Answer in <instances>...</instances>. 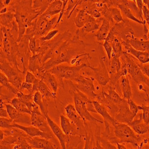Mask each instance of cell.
I'll list each match as a JSON object with an SVG mask.
<instances>
[{
    "instance_id": "obj_3",
    "label": "cell",
    "mask_w": 149,
    "mask_h": 149,
    "mask_svg": "<svg viewBox=\"0 0 149 149\" xmlns=\"http://www.w3.org/2000/svg\"><path fill=\"white\" fill-rule=\"evenodd\" d=\"M68 85L69 86V93L73 98L74 107L84 121L85 122H87V121H88L95 124H97V123H104L103 120L98 119L93 116L86 107V104L91 102L93 100H91L87 95L80 91L76 87L73 81H68Z\"/></svg>"
},
{
    "instance_id": "obj_30",
    "label": "cell",
    "mask_w": 149,
    "mask_h": 149,
    "mask_svg": "<svg viewBox=\"0 0 149 149\" xmlns=\"http://www.w3.org/2000/svg\"><path fill=\"white\" fill-rule=\"evenodd\" d=\"M116 7L118 8L120 10L121 13H122V15L125 17H127V19L131 20L135 22L138 23L139 24H141L143 26L146 24V23H144L141 20L136 18L134 15V14L132 13V12L131 11V10L127 6H125L122 3V0H118V4Z\"/></svg>"
},
{
    "instance_id": "obj_55",
    "label": "cell",
    "mask_w": 149,
    "mask_h": 149,
    "mask_svg": "<svg viewBox=\"0 0 149 149\" xmlns=\"http://www.w3.org/2000/svg\"><path fill=\"white\" fill-rule=\"evenodd\" d=\"M142 12H143L144 19L146 21V24L148 26L149 25V10L147 8V7L144 4L143 7Z\"/></svg>"
},
{
    "instance_id": "obj_17",
    "label": "cell",
    "mask_w": 149,
    "mask_h": 149,
    "mask_svg": "<svg viewBox=\"0 0 149 149\" xmlns=\"http://www.w3.org/2000/svg\"><path fill=\"white\" fill-rule=\"evenodd\" d=\"M122 47L124 48V52L133 56L136 60H139L142 64L149 63V53L147 52H140L132 48L129 43L127 42H122Z\"/></svg>"
},
{
    "instance_id": "obj_35",
    "label": "cell",
    "mask_w": 149,
    "mask_h": 149,
    "mask_svg": "<svg viewBox=\"0 0 149 149\" xmlns=\"http://www.w3.org/2000/svg\"><path fill=\"white\" fill-rule=\"evenodd\" d=\"M122 3L124 4H125V6H127L131 10V11L132 12V13L134 14V15L136 18H137L139 20H141L144 23H146V21L144 19L142 11H141L139 9L137 6H136L135 1H128V0H122Z\"/></svg>"
},
{
    "instance_id": "obj_38",
    "label": "cell",
    "mask_w": 149,
    "mask_h": 149,
    "mask_svg": "<svg viewBox=\"0 0 149 149\" xmlns=\"http://www.w3.org/2000/svg\"><path fill=\"white\" fill-rule=\"evenodd\" d=\"M0 19H1V26L10 28L12 26L13 22L15 20V13L8 10L6 13L1 15Z\"/></svg>"
},
{
    "instance_id": "obj_22",
    "label": "cell",
    "mask_w": 149,
    "mask_h": 149,
    "mask_svg": "<svg viewBox=\"0 0 149 149\" xmlns=\"http://www.w3.org/2000/svg\"><path fill=\"white\" fill-rule=\"evenodd\" d=\"M103 17L107 19L110 23L112 24V26L116 23H119L125 20L122 17L120 10L117 7L109 8L108 11Z\"/></svg>"
},
{
    "instance_id": "obj_19",
    "label": "cell",
    "mask_w": 149,
    "mask_h": 149,
    "mask_svg": "<svg viewBox=\"0 0 149 149\" xmlns=\"http://www.w3.org/2000/svg\"><path fill=\"white\" fill-rule=\"evenodd\" d=\"M102 19L103 17L100 19H95L90 16L84 26L81 29V31L79 29V36L81 35V36L84 37L88 33L93 32L97 30L98 31L102 24Z\"/></svg>"
},
{
    "instance_id": "obj_9",
    "label": "cell",
    "mask_w": 149,
    "mask_h": 149,
    "mask_svg": "<svg viewBox=\"0 0 149 149\" xmlns=\"http://www.w3.org/2000/svg\"><path fill=\"white\" fill-rule=\"evenodd\" d=\"M31 119L32 126L38 128L45 133L54 135L48 125L46 117L42 115L38 105L32 110Z\"/></svg>"
},
{
    "instance_id": "obj_44",
    "label": "cell",
    "mask_w": 149,
    "mask_h": 149,
    "mask_svg": "<svg viewBox=\"0 0 149 149\" xmlns=\"http://www.w3.org/2000/svg\"><path fill=\"white\" fill-rule=\"evenodd\" d=\"M17 145L19 149H34L27 141L24 136H20L17 139Z\"/></svg>"
},
{
    "instance_id": "obj_56",
    "label": "cell",
    "mask_w": 149,
    "mask_h": 149,
    "mask_svg": "<svg viewBox=\"0 0 149 149\" xmlns=\"http://www.w3.org/2000/svg\"><path fill=\"white\" fill-rule=\"evenodd\" d=\"M135 2H136V6H137L139 9L141 11H142L143 7V6H144L143 1H142V0H136ZM142 13H143V12H142Z\"/></svg>"
},
{
    "instance_id": "obj_13",
    "label": "cell",
    "mask_w": 149,
    "mask_h": 149,
    "mask_svg": "<svg viewBox=\"0 0 149 149\" xmlns=\"http://www.w3.org/2000/svg\"><path fill=\"white\" fill-rule=\"evenodd\" d=\"M6 106L10 118L13 120L14 123L31 125V115L20 112L10 104H6Z\"/></svg>"
},
{
    "instance_id": "obj_7",
    "label": "cell",
    "mask_w": 149,
    "mask_h": 149,
    "mask_svg": "<svg viewBox=\"0 0 149 149\" xmlns=\"http://www.w3.org/2000/svg\"><path fill=\"white\" fill-rule=\"evenodd\" d=\"M122 56L127 62L128 74L137 85H143L149 88V79L142 72L138 65L136 63L134 57L125 52Z\"/></svg>"
},
{
    "instance_id": "obj_16",
    "label": "cell",
    "mask_w": 149,
    "mask_h": 149,
    "mask_svg": "<svg viewBox=\"0 0 149 149\" xmlns=\"http://www.w3.org/2000/svg\"><path fill=\"white\" fill-rule=\"evenodd\" d=\"M27 141L34 149H57L56 145L50 141L40 136L26 137Z\"/></svg>"
},
{
    "instance_id": "obj_1",
    "label": "cell",
    "mask_w": 149,
    "mask_h": 149,
    "mask_svg": "<svg viewBox=\"0 0 149 149\" xmlns=\"http://www.w3.org/2000/svg\"><path fill=\"white\" fill-rule=\"evenodd\" d=\"M85 47L78 29L73 38L64 41L56 49L53 58L42 65L41 70L45 72L63 63L71 66H81L82 57L90 54L85 52Z\"/></svg>"
},
{
    "instance_id": "obj_6",
    "label": "cell",
    "mask_w": 149,
    "mask_h": 149,
    "mask_svg": "<svg viewBox=\"0 0 149 149\" xmlns=\"http://www.w3.org/2000/svg\"><path fill=\"white\" fill-rule=\"evenodd\" d=\"M0 70L7 77L9 82L13 85L15 88L20 90L22 83L23 82V77L25 75L21 70H17L13 66L11 65L7 59L0 54Z\"/></svg>"
},
{
    "instance_id": "obj_46",
    "label": "cell",
    "mask_w": 149,
    "mask_h": 149,
    "mask_svg": "<svg viewBox=\"0 0 149 149\" xmlns=\"http://www.w3.org/2000/svg\"><path fill=\"white\" fill-rule=\"evenodd\" d=\"M86 126V125H85ZM86 134L85 136V146L84 149H93V138L91 137V135L88 133V131L86 128Z\"/></svg>"
},
{
    "instance_id": "obj_8",
    "label": "cell",
    "mask_w": 149,
    "mask_h": 149,
    "mask_svg": "<svg viewBox=\"0 0 149 149\" xmlns=\"http://www.w3.org/2000/svg\"><path fill=\"white\" fill-rule=\"evenodd\" d=\"M94 78H86L79 75L73 82H74L76 87L82 93L87 95L91 100H96L97 94L94 84Z\"/></svg>"
},
{
    "instance_id": "obj_59",
    "label": "cell",
    "mask_w": 149,
    "mask_h": 149,
    "mask_svg": "<svg viewBox=\"0 0 149 149\" xmlns=\"http://www.w3.org/2000/svg\"><path fill=\"white\" fill-rule=\"evenodd\" d=\"M4 136H4V134L3 132V131L1 130V131H0V140H1V141L4 140Z\"/></svg>"
},
{
    "instance_id": "obj_26",
    "label": "cell",
    "mask_w": 149,
    "mask_h": 149,
    "mask_svg": "<svg viewBox=\"0 0 149 149\" xmlns=\"http://www.w3.org/2000/svg\"><path fill=\"white\" fill-rule=\"evenodd\" d=\"M127 42L129 43V44L136 50L149 53V40L146 41L143 38L140 39L134 36L130 39Z\"/></svg>"
},
{
    "instance_id": "obj_61",
    "label": "cell",
    "mask_w": 149,
    "mask_h": 149,
    "mask_svg": "<svg viewBox=\"0 0 149 149\" xmlns=\"http://www.w3.org/2000/svg\"><path fill=\"white\" fill-rule=\"evenodd\" d=\"M148 35H147V39H148V40H149V25L148 26Z\"/></svg>"
},
{
    "instance_id": "obj_36",
    "label": "cell",
    "mask_w": 149,
    "mask_h": 149,
    "mask_svg": "<svg viewBox=\"0 0 149 149\" xmlns=\"http://www.w3.org/2000/svg\"><path fill=\"white\" fill-rule=\"evenodd\" d=\"M0 84H1V88L5 87L10 93L16 95L17 93L19 91L16 88L12 85L8 81L7 77L5 74L1 72L0 73Z\"/></svg>"
},
{
    "instance_id": "obj_11",
    "label": "cell",
    "mask_w": 149,
    "mask_h": 149,
    "mask_svg": "<svg viewBox=\"0 0 149 149\" xmlns=\"http://www.w3.org/2000/svg\"><path fill=\"white\" fill-rule=\"evenodd\" d=\"M94 72V78L97 83L102 86H105L109 84L110 78L107 68L102 57H99V65L97 68L90 67Z\"/></svg>"
},
{
    "instance_id": "obj_12",
    "label": "cell",
    "mask_w": 149,
    "mask_h": 149,
    "mask_svg": "<svg viewBox=\"0 0 149 149\" xmlns=\"http://www.w3.org/2000/svg\"><path fill=\"white\" fill-rule=\"evenodd\" d=\"M46 118L52 132L59 141L61 149H67V145H68L69 143L70 136L66 135L62 129L60 128L57 124L56 123V122L52 119L48 115L46 116Z\"/></svg>"
},
{
    "instance_id": "obj_52",
    "label": "cell",
    "mask_w": 149,
    "mask_h": 149,
    "mask_svg": "<svg viewBox=\"0 0 149 149\" xmlns=\"http://www.w3.org/2000/svg\"><path fill=\"white\" fill-rule=\"evenodd\" d=\"M102 45L104 48L105 49L108 59L109 60V61H110L111 58V53H112V47H111V44L108 43L106 41H104Z\"/></svg>"
},
{
    "instance_id": "obj_33",
    "label": "cell",
    "mask_w": 149,
    "mask_h": 149,
    "mask_svg": "<svg viewBox=\"0 0 149 149\" xmlns=\"http://www.w3.org/2000/svg\"><path fill=\"white\" fill-rule=\"evenodd\" d=\"M38 91L42 94L43 97L47 99L48 101L50 100L51 99H53V100H54L56 99L57 93L52 91L42 80H40V81L38 85Z\"/></svg>"
},
{
    "instance_id": "obj_40",
    "label": "cell",
    "mask_w": 149,
    "mask_h": 149,
    "mask_svg": "<svg viewBox=\"0 0 149 149\" xmlns=\"http://www.w3.org/2000/svg\"><path fill=\"white\" fill-rule=\"evenodd\" d=\"M81 0H69L68 3V8L65 10V15L67 17L68 19H69L73 14V11L75 10L78 6L80 4Z\"/></svg>"
},
{
    "instance_id": "obj_37",
    "label": "cell",
    "mask_w": 149,
    "mask_h": 149,
    "mask_svg": "<svg viewBox=\"0 0 149 149\" xmlns=\"http://www.w3.org/2000/svg\"><path fill=\"white\" fill-rule=\"evenodd\" d=\"M10 104L13 106L17 110L20 111V112L24 113H28L29 115H31L32 113L31 111L28 109V107L17 97L12 98L10 103Z\"/></svg>"
},
{
    "instance_id": "obj_31",
    "label": "cell",
    "mask_w": 149,
    "mask_h": 149,
    "mask_svg": "<svg viewBox=\"0 0 149 149\" xmlns=\"http://www.w3.org/2000/svg\"><path fill=\"white\" fill-rule=\"evenodd\" d=\"M16 96V97L20 99L28 107V109L31 111V112L33 109L37 106L33 102V94L32 93H29L28 94H24L23 92L19 91L17 93Z\"/></svg>"
},
{
    "instance_id": "obj_43",
    "label": "cell",
    "mask_w": 149,
    "mask_h": 149,
    "mask_svg": "<svg viewBox=\"0 0 149 149\" xmlns=\"http://www.w3.org/2000/svg\"><path fill=\"white\" fill-rule=\"evenodd\" d=\"M138 107L139 110H142L143 122L147 125H149V106L138 105Z\"/></svg>"
},
{
    "instance_id": "obj_45",
    "label": "cell",
    "mask_w": 149,
    "mask_h": 149,
    "mask_svg": "<svg viewBox=\"0 0 149 149\" xmlns=\"http://www.w3.org/2000/svg\"><path fill=\"white\" fill-rule=\"evenodd\" d=\"M58 33H59V31L58 29H53L50 32H49L45 36L40 38V41L41 42L52 41L53 38H55Z\"/></svg>"
},
{
    "instance_id": "obj_21",
    "label": "cell",
    "mask_w": 149,
    "mask_h": 149,
    "mask_svg": "<svg viewBox=\"0 0 149 149\" xmlns=\"http://www.w3.org/2000/svg\"><path fill=\"white\" fill-rule=\"evenodd\" d=\"M93 102L97 113H99L103 117L104 122H107L110 123L113 127H115L117 124L119 123V122L114 118L110 115L106 107H104L96 100H94Z\"/></svg>"
},
{
    "instance_id": "obj_24",
    "label": "cell",
    "mask_w": 149,
    "mask_h": 149,
    "mask_svg": "<svg viewBox=\"0 0 149 149\" xmlns=\"http://www.w3.org/2000/svg\"><path fill=\"white\" fill-rule=\"evenodd\" d=\"M110 29L111 27L110 22L103 17L101 26L95 34L97 41L98 42L105 41L107 36L110 31Z\"/></svg>"
},
{
    "instance_id": "obj_41",
    "label": "cell",
    "mask_w": 149,
    "mask_h": 149,
    "mask_svg": "<svg viewBox=\"0 0 149 149\" xmlns=\"http://www.w3.org/2000/svg\"><path fill=\"white\" fill-rule=\"evenodd\" d=\"M41 45V41L39 37L33 36L29 39V48L32 55H35L37 54L38 49Z\"/></svg>"
},
{
    "instance_id": "obj_20",
    "label": "cell",
    "mask_w": 149,
    "mask_h": 149,
    "mask_svg": "<svg viewBox=\"0 0 149 149\" xmlns=\"http://www.w3.org/2000/svg\"><path fill=\"white\" fill-rule=\"evenodd\" d=\"M41 80L45 82L48 87L53 93H57L59 86L65 88L64 85L62 84L58 78L48 70L44 72Z\"/></svg>"
},
{
    "instance_id": "obj_27",
    "label": "cell",
    "mask_w": 149,
    "mask_h": 149,
    "mask_svg": "<svg viewBox=\"0 0 149 149\" xmlns=\"http://www.w3.org/2000/svg\"><path fill=\"white\" fill-rule=\"evenodd\" d=\"M63 1L61 0H54L49 5L48 8L42 15L52 19L53 16L54 17V16L60 13L63 8Z\"/></svg>"
},
{
    "instance_id": "obj_39",
    "label": "cell",
    "mask_w": 149,
    "mask_h": 149,
    "mask_svg": "<svg viewBox=\"0 0 149 149\" xmlns=\"http://www.w3.org/2000/svg\"><path fill=\"white\" fill-rule=\"evenodd\" d=\"M111 47H112L111 56H115L120 58L124 53V50L123 49L122 43L116 37H115L113 42H112V44H111Z\"/></svg>"
},
{
    "instance_id": "obj_10",
    "label": "cell",
    "mask_w": 149,
    "mask_h": 149,
    "mask_svg": "<svg viewBox=\"0 0 149 149\" xmlns=\"http://www.w3.org/2000/svg\"><path fill=\"white\" fill-rule=\"evenodd\" d=\"M67 117L77 127L79 133L81 136L85 137L86 134V128L85 124L87 122H85L81 116L78 113L75 107L73 104H69L65 107Z\"/></svg>"
},
{
    "instance_id": "obj_57",
    "label": "cell",
    "mask_w": 149,
    "mask_h": 149,
    "mask_svg": "<svg viewBox=\"0 0 149 149\" xmlns=\"http://www.w3.org/2000/svg\"><path fill=\"white\" fill-rule=\"evenodd\" d=\"M15 144L14 145H6V144H1V149H13V147Z\"/></svg>"
},
{
    "instance_id": "obj_34",
    "label": "cell",
    "mask_w": 149,
    "mask_h": 149,
    "mask_svg": "<svg viewBox=\"0 0 149 149\" xmlns=\"http://www.w3.org/2000/svg\"><path fill=\"white\" fill-rule=\"evenodd\" d=\"M52 1V0H35L32 1V8L38 13L39 16H41L46 11Z\"/></svg>"
},
{
    "instance_id": "obj_14",
    "label": "cell",
    "mask_w": 149,
    "mask_h": 149,
    "mask_svg": "<svg viewBox=\"0 0 149 149\" xmlns=\"http://www.w3.org/2000/svg\"><path fill=\"white\" fill-rule=\"evenodd\" d=\"M118 107L119 110L114 118L119 123L129 124L133 120L135 116L131 112L127 101L118 105Z\"/></svg>"
},
{
    "instance_id": "obj_48",
    "label": "cell",
    "mask_w": 149,
    "mask_h": 149,
    "mask_svg": "<svg viewBox=\"0 0 149 149\" xmlns=\"http://www.w3.org/2000/svg\"><path fill=\"white\" fill-rule=\"evenodd\" d=\"M14 123L13 120L10 118H0V127L1 129H9L11 128L12 124Z\"/></svg>"
},
{
    "instance_id": "obj_42",
    "label": "cell",
    "mask_w": 149,
    "mask_h": 149,
    "mask_svg": "<svg viewBox=\"0 0 149 149\" xmlns=\"http://www.w3.org/2000/svg\"><path fill=\"white\" fill-rule=\"evenodd\" d=\"M131 128L136 134L139 135H143L149 132V125H147L144 122L132 127Z\"/></svg>"
},
{
    "instance_id": "obj_54",
    "label": "cell",
    "mask_w": 149,
    "mask_h": 149,
    "mask_svg": "<svg viewBox=\"0 0 149 149\" xmlns=\"http://www.w3.org/2000/svg\"><path fill=\"white\" fill-rule=\"evenodd\" d=\"M24 90H26L29 93H32V90H33V84L31 83H28L26 82H23L22 84L21 88L19 91H22Z\"/></svg>"
},
{
    "instance_id": "obj_58",
    "label": "cell",
    "mask_w": 149,
    "mask_h": 149,
    "mask_svg": "<svg viewBox=\"0 0 149 149\" xmlns=\"http://www.w3.org/2000/svg\"><path fill=\"white\" fill-rule=\"evenodd\" d=\"M115 144H116L118 149H127V148L125 147V146H124L122 144H120L119 143H116Z\"/></svg>"
},
{
    "instance_id": "obj_49",
    "label": "cell",
    "mask_w": 149,
    "mask_h": 149,
    "mask_svg": "<svg viewBox=\"0 0 149 149\" xmlns=\"http://www.w3.org/2000/svg\"><path fill=\"white\" fill-rule=\"evenodd\" d=\"M134 60L136 62V63L138 65V66H139V68H140L141 70L144 73V75L149 79V63H146V64H142V63H140V62L139 60H136L135 58L134 57Z\"/></svg>"
},
{
    "instance_id": "obj_5",
    "label": "cell",
    "mask_w": 149,
    "mask_h": 149,
    "mask_svg": "<svg viewBox=\"0 0 149 149\" xmlns=\"http://www.w3.org/2000/svg\"><path fill=\"white\" fill-rule=\"evenodd\" d=\"M89 66L91 65L84 64L81 66H71L60 64L48 70V71L55 75L60 82L64 85V79L73 81L80 75V71L83 68Z\"/></svg>"
},
{
    "instance_id": "obj_53",
    "label": "cell",
    "mask_w": 149,
    "mask_h": 149,
    "mask_svg": "<svg viewBox=\"0 0 149 149\" xmlns=\"http://www.w3.org/2000/svg\"><path fill=\"white\" fill-rule=\"evenodd\" d=\"M0 116H1V118H10L6 109V104L3 102H1V104H0Z\"/></svg>"
},
{
    "instance_id": "obj_4",
    "label": "cell",
    "mask_w": 149,
    "mask_h": 149,
    "mask_svg": "<svg viewBox=\"0 0 149 149\" xmlns=\"http://www.w3.org/2000/svg\"><path fill=\"white\" fill-rule=\"evenodd\" d=\"M113 133L115 136L108 139L112 144L130 143L138 148L142 136L136 135L128 124L119 123L113 127Z\"/></svg>"
},
{
    "instance_id": "obj_18",
    "label": "cell",
    "mask_w": 149,
    "mask_h": 149,
    "mask_svg": "<svg viewBox=\"0 0 149 149\" xmlns=\"http://www.w3.org/2000/svg\"><path fill=\"white\" fill-rule=\"evenodd\" d=\"M61 128L66 135L80 136L77 127L68 117L65 115H60ZM82 137V136H81Z\"/></svg>"
},
{
    "instance_id": "obj_32",
    "label": "cell",
    "mask_w": 149,
    "mask_h": 149,
    "mask_svg": "<svg viewBox=\"0 0 149 149\" xmlns=\"http://www.w3.org/2000/svg\"><path fill=\"white\" fill-rule=\"evenodd\" d=\"M76 10L78 11V12L77 13L75 19L74 20V22L78 28H82L86 22L88 21L90 15L82 9L78 8Z\"/></svg>"
},
{
    "instance_id": "obj_29",
    "label": "cell",
    "mask_w": 149,
    "mask_h": 149,
    "mask_svg": "<svg viewBox=\"0 0 149 149\" xmlns=\"http://www.w3.org/2000/svg\"><path fill=\"white\" fill-rule=\"evenodd\" d=\"M33 102L36 105L39 106L43 115L45 117L47 115H48V100L43 97L39 91H37L33 94Z\"/></svg>"
},
{
    "instance_id": "obj_51",
    "label": "cell",
    "mask_w": 149,
    "mask_h": 149,
    "mask_svg": "<svg viewBox=\"0 0 149 149\" xmlns=\"http://www.w3.org/2000/svg\"><path fill=\"white\" fill-rule=\"evenodd\" d=\"M36 80L37 78H36L33 73L29 71H27L25 74V77H24V82L33 84Z\"/></svg>"
},
{
    "instance_id": "obj_50",
    "label": "cell",
    "mask_w": 149,
    "mask_h": 149,
    "mask_svg": "<svg viewBox=\"0 0 149 149\" xmlns=\"http://www.w3.org/2000/svg\"><path fill=\"white\" fill-rule=\"evenodd\" d=\"M127 103H128V104L129 105V107H130V110L131 111V112L135 117V116L136 115V114L139 113V107H138V105L136 104L132 100V99H131V100L127 101Z\"/></svg>"
},
{
    "instance_id": "obj_28",
    "label": "cell",
    "mask_w": 149,
    "mask_h": 149,
    "mask_svg": "<svg viewBox=\"0 0 149 149\" xmlns=\"http://www.w3.org/2000/svg\"><path fill=\"white\" fill-rule=\"evenodd\" d=\"M42 56L40 54L32 55L29 58L28 70L34 74L41 70Z\"/></svg>"
},
{
    "instance_id": "obj_2",
    "label": "cell",
    "mask_w": 149,
    "mask_h": 149,
    "mask_svg": "<svg viewBox=\"0 0 149 149\" xmlns=\"http://www.w3.org/2000/svg\"><path fill=\"white\" fill-rule=\"evenodd\" d=\"M18 38L10 31V28L1 26V50L2 54L7 59L11 65L19 70L16 60L18 52Z\"/></svg>"
},
{
    "instance_id": "obj_23",
    "label": "cell",
    "mask_w": 149,
    "mask_h": 149,
    "mask_svg": "<svg viewBox=\"0 0 149 149\" xmlns=\"http://www.w3.org/2000/svg\"><path fill=\"white\" fill-rule=\"evenodd\" d=\"M122 98L128 101L132 99V88L128 75L122 77L119 79Z\"/></svg>"
},
{
    "instance_id": "obj_47",
    "label": "cell",
    "mask_w": 149,
    "mask_h": 149,
    "mask_svg": "<svg viewBox=\"0 0 149 149\" xmlns=\"http://www.w3.org/2000/svg\"><path fill=\"white\" fill-rule=\"evenodd\" d=\"M100 146L103 148L104 149H118L117 147H116L113 144L111 143L108 139L104 137L100 138Z\"/></svg>"
},
{
    "instance_id": "obj_60",
    "label": "cell",
    "mask_w": 149,
    "mask_h": 149,
    "mask_svg": "<svg viewBox=\"0 0 149 149\" xmlns=\"http://www.w3.org/2000/svg\"><path fill=\"white\" fill-rule=\"evenodd\" d=\"M144 4L147 7V8L149 10V0H143Z\"/></svg>"
},
{
    "instance_id": "obj_15",
    "label": "cell",
    "mask_w": 149,
    "mask_h": 149,
    "mask_svg": "<svg viewBox=\"0 0 149 149\" xmlns=\"http://www.w3.org/2000/svg\"><path fill=\"white\" fill-rule=\"evenodd\" d=\"M11 127L17 128H19L24 132H25L28 135H29L31 137H35V136H40V137L47 139V140H52L54 139L55 135H49L47 133H45L42 131H41L38 128H37L35 127H33L32 125L26 127L20 125V124H18L16 123H13L12 124Z\"/></svg>"
},
{
    "instance_id": "obj_25",
    "label": "cell",
    "mask_w": 149,
    "mask_h": 149,
    "mask_svg": "<svg viewBox=\"0 0 149 149\" xmlns=\"http://www.w3.org/2000/svg\"><path fill=\"white\" fill-rule=\"evenodd\" d=\"M106 86V91L103 90V93L104 95L111 102H113L114 104L118 106L121 103L127 101L125 99L123 98L120 95V94L115 91V88L110 86L109 84H107Z\"/></svg>"
}]
</instances>
